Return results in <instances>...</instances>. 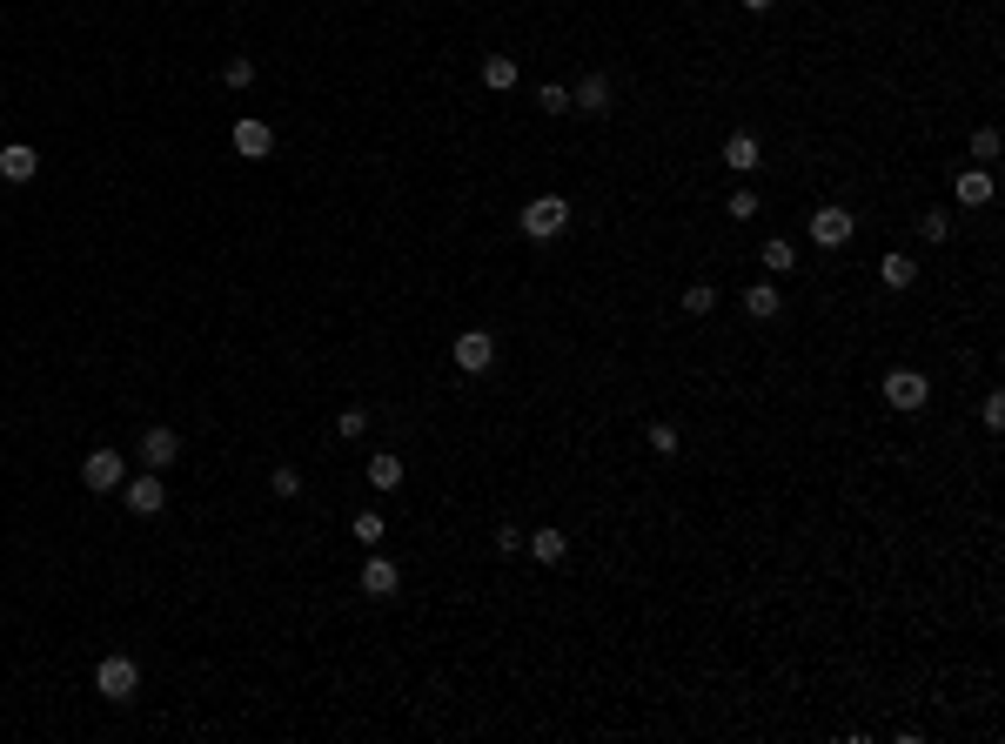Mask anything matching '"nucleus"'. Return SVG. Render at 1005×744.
I'll return each mask as SVG.
<instances>
[{
  "mask_svg": "<svg viewBox=\"0 0 1005 744\" xmlns=\"http://www.w3.org/2000/svg\"><path fill=\"white\" fill-rule=\"evenodd\" d=\"M34 175H41V155L27 141H7L0 148V181H34Z\"/></svg>",
  "mask_w": 1005,
  "mask_h": 744,
  "instance_id": "nucleus-12",
  "label": "nucleus"
},
{
  "mask_svg": "<svg viewBox=\"0 0 1005 744\" xmlns=\"http://www.w3.org/2000/svg\"><path fill=\"white\" fill-rule=\"evenodd\" d=\"M650 450H657V456L677 450V423H650Z\"/></svg>",
  "mask_w": 1005,
  "mask_h": 744,
  "instance_id": "nucleus-30",
  "label": "nucleus"
},
{
  "mask_svg": "<svg viewBox=\"0 0 1005 744\" xmlns=\"http://www.w3.org/2000/svg\"><path fill=\"white\" fill-rule=\"evenodd\" d=\"M369 483H376V490H402V456L396 450H376V456H369Z\"/></svg>",
  "mask_w": 1005,
  "mask_h": 744,
  "instance_id": "nucleus-18",
  "label": "nucleus"
},
{
  "mask_svg": "<svg viewBox=\"0 0 1005 744\" xmlns=\"http://www.w3.org/2000/svg\"><path fill=\"white\" fill-rule=\"evenodd\" d=\"M999 148H1005L999 128H979V135H972V161H979V168H985V161H999Z\"/></svg>",
  "mask_w": 1005,
  "mask_h": 744,
  "instance_id": "nucleus-24",
  "label": "nucleus"
},
{
  "mask_svg": "<svg viewBox=\"0 0 1005 744\" xmlns=\"http://www.w3.org/2000/svg\"><path fill=\"white\" fill-rule=\"evenodd\" d=\"M335 436H342V443H362V436H369V409L349 403L342 416H335Z\"/></svg>",
  "mask_w": 1005,
  "mask_h": 744,
  "instance_id": "nucleus-22",
  "label": "nucleus"
},
{
  "mask_svg": "<svg viewBox=\"0 0 1005 744\" xmlns=\"http://www.w3.org/2000/svg\"><path fill=\"white\" fill-rule=\"evenodd\" d=\"M918 235H925V242H945V235H952V215H945V208H925V215H918Z\"/></svg>",
  "mask_w": 1005,
  "mask_h": 744,
  "instance_id": "nucleus-25",
  "label": "nucleus"
},
{
  "mask_svg": "<svg viewBox=\"0 0 1005 744\" xmlns=\"http://www.w3.org/2000/svg\"><path fill=\"white\" fill-rule=\"evenodd\" d=\"M724 215H731V222H751V215H758V195H751V188H737L731 202H724Z\"/></svg>",
  "mask_w": 1005,
  "mask_h": 744,
  "instance_id": "nucleus-27",
  "label": "nucleus"
},
{
  "mask_svg": "<svg viewBox=\"0 0 1005 744\" xmlns=\"http://www.w3.org/2000/svg\"><path fill=\"white\" fill-rule=\"evenodd\" d=\"M222 81H228V88H248V81H255V61H248V54H235V61L222 68Z\"/></svg>",
  "mask_w": 1005,
  "mask_h": 744,
  "instance_id": "nucleus-28",
  "label": "nucleus"
},
{
  "mask_svg": "<svg viewBox=\"0 0 1005 744\" xmlns=\"http://www.w3.org/2000/svg\"><path fill=\"white\" fill-rule=\"evenodd\" d=\"M81 483H88L94 496H108L128 483V463H121V450H88V463H81Z\"/></svg>",
  "mask_w": 1005,
  "mask_h": 744,
  "instance_id": "nucleus-6",
  "label": "nucleus"
},
{
  "mask_svg": "<svg viewBox=\"0 0 1005 744\" xmlns=\"http://www.w3.org/2000/svg\"><path fill=\"white\" fill-rule=\"evenodd\" d=\"M885 403H892V409H905V416H918V409L932 403V376H918L912 362L885 369Z\"/></svg>",
  "mask_w": 1005,
  "mask_h": 744,
  "instance_id": "nucleus-2",
  "label": "nucleus"
},
{
  "mask_svg": "<svg viewBox=\"0 0 1005 744\" xmlns=\"http://www.w3.org/2000/svg\"><path fill=\"white\" fill-rule=\"evenodd\" d=\"M483 88H490V94H510L516 88V61H510V54H483Z\"/></svg>",
  "mask_w": 1005,
  "mask_h": 744,
  "instance_id": "nucleus-17",
  "label": "nucleus"
},
{
  "mask_svg": "<svg viewBox=\"0 0 1005 744\" xmlns=\"http://www.w3.org/2000/svg\"><path fill=\"white\" fill-rule=\"evenodd\" d=\"M952 195H959V208H985L992 202V175H985V168H959Z\"/></svg>",
  "mask_w": 1005,
  "mask_h": 744,
  "instance_id": "nucleus-14",
  "label": "nucleus"
},
{
  "mask_svg": "<svg viewBox=\"0 0 1005 744\" xmlns=\"http://www.w3.org/2000/svg\"><path fill=\"white\" fill-rule=\"evenodd\" d=\"M94 691L108 704H134V691H141V664L134 657H101L94 664Z\"/></svg>",
  "mask_w": 1005,
  "mask_h": 744,
  "instance_id": "nucleus-3",
  "label": "nucleus"
},
{
  "mask_svg": "<svg viewBox=\"0 0 1005 744\" xmlns=\"http://www.w3.org/2000/svg\"><path fill=\"white\" fill-rule=\"evenodd\" d=\"M851 228H858V222H851V208L825 202L818 215H811V242H818V248H845V242H851Z\"/></svg>",
  "mask_w": 1005,
  "mask_h": 744,
  "instance_id": "nucleus-7",
  "label": "nucleus"
},
{
  "mask_svg": "<svg viewBox=\"0 0 1005 744\" xmlns=\"http://www.w3.org/2000/svg\"><path fill=\"white\" fill-rule=\"evenodd\" d=\"M268 148H275V128H268V121H255V114L235 121V155H242V161H262Z\"/></svg>",
  "mask_w": 1005,
  "mask_h": 744,
  "instance_id": "nucleus-10",
  "label": "nucleus"
},
{
  "mask_svg": "<svg viewBox=\"0 0 1005 744\" xmlns=\"http://www.w3.org/2000/svg\"><path fill=\"white\" fill-rule=\"evenodd\" d=\"M362 590H369V597L382 604V597H396V590H402V570L389 564L382 550H369V564H362Z\"/></svg>",
  "mask_w": 1005,
  "mask_h": 744,
  "instance_id": "nucleus-9",
  "label": "nucleus"
},
{
  "mask_svg": "<svg viewBox=\"0 0 1005 744\" xmlns=\"http://www.w3.org/2000/svg\"><path fill=\"white\" fill-rule=\"evenodd\" d=\"M349 537H356V543H362V550H376V543H382V537H389V523H382V517H376V510H356V523H349Z\"/></svg>",
  "mask_w": 1005,
  "mask_h": 744,
  "instance_id": "nucleus-20",
  "label": "nucleus"
},
{
  "mask_svg": "<svg viewBox=\"0 0 1005 744\" xmlns=\"http://www.w3.org/2000/svg\"><path fill=\"white\" fill-rule=\"evenodd\" d=\"M536 108L543 114H570V88H536Z\"/></svg>",
  "mask_w": 1005,
  "mask_h": 744,
  "instance_id": "nucleus-29",
  "label": "nucleus"
},
{
  "mask_svg": "<svg viewBox=\"0 0 1005 744\" xmlns=\"http://www.w3.org/2000/svg\"><path fill=\"white\" fill-rule=\"evenodd\" d=\"M979 416H985V429H1005V396H999V389L985 396V409H979Z\"/></svg>",
  "mask_w": 1005,
  "mask_h": 744,
  "instance_id": "nucleus-31",
  "label": "nucleus"
},
{
  "mask_svg": "<svg viewBox=\"0 0 1005 744\" xmlns=\"http://www.w3.org/2000/svg\"><path fill=\"white\" fill-rule=\"evenodd\" d=\"M711 309H717V289L711 282H691L684 289V316H711Z\"/></svg>",
  "mask_w": 1005,
  "mask_h": 744,
  "instance_id": "nucleus-23",
  "label": "nucleus"
},
{
  "mask_svg": "<svg viewBox=\"0 0 1005 744\" xmlns=\"http://www.w3.org/2000/svg\"><path fill=\"white\" fill-rule=\"evenodd\" d=\"M134 456H141V463H148V470H168V463H175V456H181V436H175V429H141V436H134Z\"/></svg>",
  "mask_w": 1005,
  "mask_h": 744,
  "instance_id": "nucleus-8",
  "label": "nucleus"
},
{
  "mask_svg": "<svg viewBox=\"0 0 1005 744\" xmlns=\"http://www.w3.org/2000/svg\"><path fill=\"white\" fill-rule=\"evenodd\" d=\"M744 7H751V14H771V7H778V0H744Z\"/></svg>",
  "mask_w": 1005,
  "mask_h": 744,
  "instance_id": "nucleus-33",
  "label": "nucleus"
},
{
  "mask_svg": "<svg viewBox=\"0 0 1005 744\" xmlns=\"http://www.w3.org/2000/svg\"><path fill=\"white\" fill-rule=\"evenodd\" d=\"M778 309H784V295L771 289V282H751V289H744V316L771 322V316H778Z\"/></svg>",
  "mask_w": 1005,
  "mask_h": 744,
  "instance_id": "nucleus-16",
  "label": "nucleus"
},
{
  "mask_svg": "<svg viewBox=\"0 0 1005 744\" xmlns=\"http://www.w3.org/2000/svg\"><path fill=\"white\" fill-rule=\"evenodd\" d=\"M496 550H503V557H510V550H523V530H516V523H503V530H496Z\"/></svg>",
  "mask_w": 1005,
  "mask_h": 744,
  "instance_id": "nucleus-32",
  "label": "nucleus"
},
{
  "mask_svg": "<svg viewBox=\"0 0 1005 744\" xmlns=\"http://www.w3.org/2000/svg\"><path fill=\"white\" fill-rule=\"evenodd\" d=\"M878 282H885V289H912V282H918V269H912V255H898V248H892V255H885V262H878Z\"/></svg>",
  "mask_w": 1005,
  "mask_h": 744,
  "instance_id": "nucleus-19",
  "label": "nucleus"
},
{
  "mask_svg": "<svg viewBox=\"0 0 1005 744\" xmlns=\"http://www.w3.org/2000/svg\"><path fill=\"white\" fill-rule=\"evenodd\" d=\"M516 228H523L530 242H550V235H563V228H570V202H563V195H536V202H523Z\"/></svg>",
  "mask_w": 1005,
  "mask_h": 744,
  "instance_id": "nucleus-1",
  "label": "nucleus"
},
{
  "mask_svg": "<svg viewBox=\"0 0 1005 744\" xmlns=\"http://www.w3.org/2000/svg\"><path fill=\"white\" fill-rule=\"evenodd\" d=\"M758 161H764L758 135H731L724 141V168H731V175H758Z\"/></svg>",
  "mask_w": 1005,
  "mask_h": 744,
  "instance_id": "nucleus-13",
  "label": "nucleus"
},
{
  "mask_svg": "<svg viewBox=\"0 0 1005 744\" xmlns=\"http://www.w3.org/2000/svg\"><path fill=\"white\" fill-rule=\"evenodd\" d=\"M121 503H128L134 517H161L168 510V483H161V470H141L121 483Z\"/></svg>",
  "mask_w": 1005,
  "mask_h": 744,
  "instance_id": "nucleus-4",
  "label": "nucleus"
},
{
  "mask_svg": "<svg viewBox=\"0 0 1005 744\" xmlns=\"http://www.w3.org/2000/svg\"><path fill=\"white\" fill-rule=\"evenodd\" d=\"M456 369H463V376H490L496 369V336L490 329H463V336H456Z\"/></svg>",
  "mask_w": 1005,
  "mask_h": 744,
  "instance_id": "nucleus-5",
  "label": "nucleus"
},
{
  "mask_svg": "<svg viewBox=\"0 0 1005 744\" xmlns=\"http://www.w3.org/2000/svg\"><path fill=\"white\" fill-rule=\"evenodd\" d=\"M268 490H275V496H302V470H295V463H275Z\"/></svg>",
  "mask_w": 1005,
  "mask_h": 744,
  "instance_id": "nucleus-26",
  "label": "nucleus"
},
{
  "mask_svg": "<svg viewBox=\"0 0 1005 744\" xmlns=\"http://www.w3.org/2000/svg\"><path fill=\"white\" fill-rule=\"evenodd\" d=\"M758 262H764V269H771V275H784V269H798V248L784 242V235H771V242H764V255H758Z\"/></svg>",
  "mask_w": 1005,
  "mask_h": 744,
  "instance_id": "nucleus-21",
  "label": "nucleus"
},
{
  "mask_svg": "<svg viewBox=\"0 0 1005 744\" xmlns=\"http://www.w3.org/2000/svg\"><path fill=\"white\" fill-rule=\"evenodd\" d=\"M570 108L590 114V121H597V114H610V81H603V74H583L577 88H570Z\"/></svg>",
  "mask_w": 1005,
  "mask_h": 744,
  "instance_id": "nucleus-11",
  "label": "nucleus"
},
{
  "mask_svg": "<svg viewBox=\"0 0 1005 744\" xmlns=\"http://www.w3.org/2000/svg\"><path fill=\"white\" fill-rule=\"evenodd\" d=\"M523 550H530L536 564H563V550H570V537H563V530H536V537L523 530Z\"/></svg>",
  "mask_w": 1005,
  "mask_h": 744,
  "instance_id": "nucleus-15",
  "label": "nucleus"
}]
</instances>
